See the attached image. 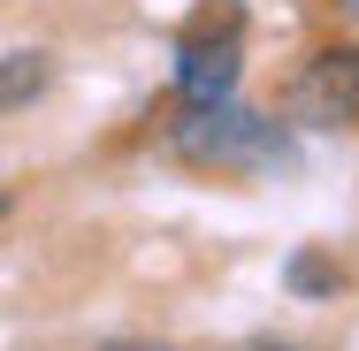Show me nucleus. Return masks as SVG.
<instances>
[{"label":"nucleus","instance_id":"obj_7","mask_svg":"<svg viewBox=\"0 0 359 351\" xmlns=\"http://www.w3.org/2000/svg\"><path fill=\"white\" fill-rule=\"evenodd\" d=\"M252 351H298V344H276V336H268V344H252Z\"/></svg>","mask_w":359,"mask_h":351},{"label":"nucleus","instance_id":"obj_3","mask_svg":"<svg viewBox=\"0 0 359 351\" xmlns=\"http://www.w3.org/2000/svg\"><path fill=\"white\" fill-rule=\"evenodd\" d=\"M290 115L313 130L359 123V46H321L306 69L290 76Z\"/></svg>","mask_w":359,"mask_h":351},{"label":"nucleus","instance_id":"obj_1","mask_svg":"<svg viewBox=\"0 0 359 351\" xmlns=\"http://www.w3.org/2000/svg\"><path fill=\"white\" fill-rule=\"evenodd\" d=\"M176 153L199 168H268V160H283V130L229 99H191V115L176 123Z\"/></svg>","mask_w":359,"mask_h":351},{"label":"nucleus","instance_id":"obj_2","mask_svg":"<svg viewBox=\"0 0 359 351\" xmlns=\"http://www.w3.org/2000/svg\"><path fill=\"white\" fill-rule=\"evenodd\" d=\"M237 69H245V15L237 8L199 15L176 39V84H184V99H229L237 92Z\"/></svg>","mask_w":359,"mask_h":351},{"label":"nucleus","instance_id":"obj_6","mask_svg":"<svg viewBox=\"0 0 359 351\" xmlns=\"http://www.w3.org/2000/svg\"><path fill=\"white\" fill-rule=\"evenodd\" d=\"M107 351H168V344H107Z\"/></svg>","mask_w":359,"mask_h":351},{"label":"nucleus","instance_id":"obj_9","mask_svg":"<svg viewBox=\"0 0 359 351\" xmlns=\"http://www.w3.org/2000/svg\"><path fill=\"white\" fill-rule=\"evenodd\" d=\"M0 214H8V191H0Z\"/></svg>","mask_w":359,"mask_h":351},{"label":"nucleus","instance_id":"obj_5","mask_svg":"<svg viewBox=\"0 0 359 351\" xmlns=\"http://www.w3.org/2000/svg\"><path fill=\"white\" fill-rule=\"evenodd\" d=\"M290 290H313V298H337V268H329V260H290Z\"/></svg>","mask_w":359,"mask_h":351},{"label":"nucleus","instance_id":"obj_8","mask_svg":"<svg viewBox=\"0 0 359 351\" xmlns=\"http://www.w3.org/2000/svg\"><path fill=\"white\" fill-rule=\"evenodd\" d=\"M337 8H344V15H359V0H337Z\"/></svg>","mask_w":359,"mask_h":351},{"label":"nucleus","instance_id":"obj_4","mask_svg":"<svg viewBox=\"0 0 359 351\" xmlns=\"http://www.w3.org/2000/svg\"><path fill=\"white\" fill-rule=\"evenodd\" d=\"M46 76H54V62H46L39 46H23V54H8V62H0V115H15V107H31V99L46 92Z\"/></svg>","mask_w":359,"mask_h":351}]
</instances>
